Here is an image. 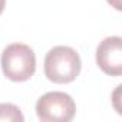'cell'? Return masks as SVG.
I'll return each instance as SVG.
<instances>
[{"mask_svg":"<svg viewBox=\"0 0 122 122\" xmlns=\"http://www.w3.org/2000/svg\"><path fill=\"white\" fill-rule=\"evenodd\" d=\"M82 69V60L79 53L71 46H55L52 47L43 62L45 76L53 83H71L73 82Z\"/></svg>","mask_w":122,"mask_h":122,"instance_id":"cell-1","label":"cell"},{"mask_svg":"<svg viewBox=\"0 0 122 122\" xmlns=\"http://www.w3.org/2000/svg\"><path fill=\"white\" fill-rule=\"evenodd\" d=\"M3 75L12 82H26L36 72V55L25 43L7 45L0 57Z\"/></svg>","mask_w":122,"mask_h":122,"instance_id":"cell-2","label":"cell"},{"mask_svg":"<svg viewBox=\"0 0 122 122\" xmlns=\"http://www.w3.org/2000/svg\"><path fill=\"white\" fill-rule=\"evenodd\" d=\"M75 113L76 103L65 92H46L36 102V115L42 122H71Z\"/></svg>","mask_w":122,"mask_h":122,"instance_id":"cell-3","label":"cell"},{"mask_svg":"<svg viewBox=\"0 0 122 122\" xmlns=\"http://www.w3.org/2000/svg\"><path fill=\"white\" fill-rule=\"evenodd\" d=\"M96 65L109 76L122 73V37L108 36L96 47Z\"/></svg>","mask_w":122,"mask_h":122,"instance_id":"cell-4","label":"cell"},{"mask_svg":"<svg viewBox=\"0 0 122 122\" xmlns=\"http://www.w3.org/2000/svg\"><path fill=\"white\" fill-rule=\"evenodd\" d=\"M0 121L23 122L25 116L19 106H16L13 103H0Z\"/></svg>","mask_w":122,"mask_h":122,"instance_id":"cell-5","label":"cell"},{"mask_svg":"<svg viewBox=\"0 0 122 122\" xmlns=\"http://www.w3.org/2000/svg\"><path fill=\"white\" fill-rule=\"evenodd\" d=\"M106 2H108L115 10H118V12L122 10V2H121V0H106Z\"/></svg>","mask_w":122,"mask_h":122,"instance_id":"cell-6","label":"cell"},{"mask_svg":"<svg viewBox=\"0 0 122 122\" xmlns=\"http://www.w3.org/2000/svg\"><path fill=\"white\" fill-rule=\"evenodd\" d=\"M5 7H6V0H0V15L5 12Z\"/></svg>","mask_w":122,"mask_h":122,"instance_id":"cell-7","label":"cell"}]
</instances>
